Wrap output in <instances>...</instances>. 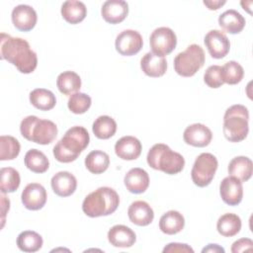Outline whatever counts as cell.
<instances>
[{"instance_id": "16", "label": "cell", "mask_w": 253, "mask_h": 253, "mask_svg": "<svg viewBox=\"0 0 253 253\" xmlns=\"http://www.w3.org/2000/svg\"><path fill=\"white\" fill-rule=\"evenodd\" d=\"M101 14L107 23L119 24L126 18L128 5L124 0H108L103 4Z\"/></svg>"}, {"instance_id": "18", "label": "cell", "mask_w": 253, "mask_h": 253, "mask_svg": "<svg viewBox=\"0 0 253 253\" xmlns=\"http://www.w3.org/2000/svg\"><path fill=\"white\" fill-rule=\"evenodd\" d=\"M124 183L126 190L132 194L144 193L149 186V176L141 168H131L125 176Z\"/></svg>"}, {"instance_id": "29", "label": "cell", "mask_w": 253, "mask_h": 253, "mask_svg": "<svg viewBox=\"0 0 253 253\" xmlns=\"http://www.w3.org/2000/svg\"><path fill=\"white\" fill-rule=\"evenodd\" d=\"M58 90L64 95H72L81 87V78L74 71H64L60 73L56 79Z\"/></svg>"}, {"instance_id": "20", "label": "cell", "mask_w": 253, "mask_h": 253, "mask_svg": "<svg viewBox=\"0 0 253 253\" xmlns=\"http://www.w3.org/2000/svg\"><path fill=\"white\" fill-rule=\"evenodd\" d=\"M127 215L129 220L138 226H146L150 224L154 218L152 208L144 201L131 203L127 210Z\"/></svg>"}, {"instance_id": "25", "label": "cell", "mask_w": 253, "mask_h": 253, "mask_svg": "<svg viewBox=\"0 0 253 253\" xmlns=\"http://www.w3.org/2000/svg\"><path fill=\"white\" fill-rule=\"evenodd\" d=\"M60 12L67 23L75 25L85 19L87 15V8L81 1L68 0L62 4Z\"/></svg>"}, {"instance_id": "33", "label": "cell", "mask_w": 253, "mask_h": 253, "mask_svg": "<svg viewBox=\"0 0 253 253\" xmlns=\"http://www.w3.org/2000/svg\"><path fill=\"white\" fill-rule=\"evenodd\" d=\"M42 237L33 230H25L17 238V245L24 252H37L42 248Z\"/></svg>"}, {"instance_id": "14", "label": "cell", "mask_w": 253, "mask_h": 253, "mask_svg": "<svg viewBox=\"0 0 253 253\" xmlns=\"http://www.w3.org/2000/svg\"><path fill=\"white\" fill-rule=\"evenodd\" d=\"M219 194L225 204L229 206H237L243 198L242 182L231 176L225 177L220 182Z\"/></svg>"}, {"instance_id": "10", "label": "cell", "mask_w": 253, "mask_h": 253, "mask_svg": "<svg viewBox=\"0 0 253 253\" xmlns=\"http://www.w3.org/2000/svg\"><path fill=\"white\" fill-rule=\"evenodd\" d=\"M116 49L125 56L136 54L143 45L141 35L134 30H125L116 38Z\"/></svg>"}, {"instance_id": "38", "label": "cell", "mask_w": 253, "mask_h": 253, "mask_svg": "<svg viewBox=\"0 0 253 253\" xmlns=\"http://www.w3.org/2000/svg\"><path fill=\"white\" fill-rule=\"evenodd\" d=\"M204 81L211 88H219L224 83L222 79L221 66L211 65L208 67L204 74Z\"/></svg>"}, {"instance_id": "31", "label": "cell", "mask_w": 253, "mask_h": 253, "mask_svg": "<svg viewBox=\"0 0 253 253\" xmlns=\"http://www.w3.org/2000/svg\"><path fill=\"white\" fill-rule=\"evenodd\" d=\"M93 133L100 139H108L117 131L116 121L109 116H100L93 123Z\"/></svg>"}, {"instance_id": "40", "label": "cell", "mask_w": 253, "mask_h": 253, "mask_svg": "<svg viewBox=\"0 0 253 253\" xmlns=\"http://www.w3.org/2000/svg\"><path fill=\"white\" fill-rule=\"evenodd\" d=\"M163 252L164 253H176V252H179V253H194V250L192 247H190L188 244H185V243H177V242H173V243H169L167 246L164 247L163 249Z\"/></svg>"}, {"instance_id": "3", "label": "cell", "mask_w": 253, "mask_h": 253, "mask_svg": "<svg viewBox=\"0 0 253 253\" xmlns=\"http://www.w3.org/2000/svg\"><path fill=\"white\" fill-rule=\"evenodd\" d=\"M119 204L120 197L114 189L100 187L86 196L82 204V211L90 217L105 216L113 213Z\"/></svg>"}, {"instance_id": "22", "label": "cell", "mask_w": 253, "mask_h": 253, "mask_svg": "<svg viewBox=\"0 0 253 253\" xmlns=\"http://www.w3.org/2000/svg\"><path fill=\"white\" fill-rule=\"evenodd\" d=\"M140 68L149 77H160L166 72L167 61L165 57L149 51L141 58Z\"/></svg>"}, {"instance_id": "42", "label": "cell", "mask_w": 253, "mask_h": 253, "mask_svg": "<svg viewBox=\"0 0 253 253\" xmlns=\"http://www.w3.org/2000/svg\"><path fill=\"white\" fill-rule=\"evenodd\" d=\"M226 3L225 0H216V1H204V4L210 9V10H217L219 9L222 5H224Z\"/></svg>"}, {"instance_id": "19", "label": "cell", "mask_w": 253, "mask_h": 253, "mask_svg": "<svg viewBox=\"0 0 253 253\" xmlns=\"http://www.w3.org/2000/svg\"><path fill=\"white\" fill-rule=\"evenodd\" d=\"M52 191L59 197L71 196L77 187L75 176L67 171L57 172L50 181Z\"/></svg>"}, {"instance_id": "32", "label": "cell", "mask_w": 253, "mask_h": 253, "mask_svg": "<svg viewBox=\"0 0 253 253\" xmlns=\"http://www.w3.org/2000/svg\"><path fill=\"white\" fill-rule=\"evenodd\" d=\"M26 167L35 173H44L49 167V161L43 152L38 149H30L24 158Z\"/></svg>"}, {"instance_id": "8", "label": "cell", "mask_w": 253, "mask_h": 253, "mask_svg": "<svg viewBox=\"0 0 253 253\" xmlns=\"http://www.w3.org/2000/svg\"><path fill=\"white\" fill-rule=\"evenodd\" d=\"M217 159L211 153H201L195 160L191 171L194 184L198 187H206L212 181L217 169Z\"/></svg>"}, {"instance_id": "15", "label": "cell", "mask_w": 253, "mask_h": 253, "mask_svg": "<svg viewBox=\"0 0 253 253\" xmlns=\"http://www.w3.org/2000/svg\"><path fill=\"white\" fill-rule=\"evenodd\" d=\"M184 141L195 147H205L210 144L212 133L211 130L203 124H193L186 127L183 134Z\"/></svg>"}, {"instance_id": "6", "label": "cell", "mask_w": 253, "mask_h": 253, "mask_svg": "<svg viewBox=\"0 0 253 253\" xmlns=\"http://www.w3.org/2000/svg\"><path fill=\"white\" fill-rule=\"evenodd\" d=\"M20 131L26 139L45 145L55 139L57 126L49 120H42L36 116H28L21 122Z\"/></svg>"}, {"instance_id": "4", "label": "cell", "mask_w": 253, "mask_h": 253, "mask_svg": "<svg viewBox=\"0 0 253 253\" xmlns=\"http://www.w3.org/2000/svg\"><path fill=\"white\" fill-rule=\"evenodd\" d=\"M146 159L151 168L160 170L168 175L178 174L185 166L184 157L164 143L154 144L149 149Z\"/></svg>"}, {"instance_id": "5", "label": "cell", "mask_w": 253, "mask_h": 253, "mask_svg": "<svg viewBox=\"0 0 253 253\" xmlns=\"http://www.w3.org/2000/svg\"><path fill=\"white\" fill-rule=\"evenodd\" d=\"M249 112L243 105L229 107L223 116V134L231 142H239L246 138L249 131Z\"/></svg>"}, {"instance_id": "27", "label": "cell", "mask_w": 253, "mask_h": 253, "mask_svg": "<svg viewBox=\"0 0 253 253\" xmlns=\"http://www.w3.org/2000/svg\"><path fill=\"white\" fill-rule=\"evenodd\" d=\"M216 229L220 235L224 237H232L240 231L241 219L235 213H224L218 218Z\"/></svg>"}, {"instance_id": "1", "label": "cell", "mask_w": 253, "mask_h": 253, "mask_svg": "<svg viewBox=\"0 0 253 253\" xmlns=\"http://www.w3.org/2000/svg\"><path fill=\"white\" fill-rule=\"evenodd\" d=\"M0 55L2 59L16 66L21 73H32L38 65L37 54L29 42L5 33H2L0 38Z\"/></svg>"}, {"instance_id": "41", "label": "cell", "mask_w": 253, "mask_h": 253, "mask_svg": "<svg viewBox=\"0 0 253 253\" xmlns=\"http://www.w3.org/2000/svg\"><path fill=\"white\" fill-rule=\"evenodd\" d=\"M0 198H1V213H2V225H1V227H3L4 226V222H5L6 213H7V211L10 209V201H9V199H7L4 196V193H2Z\"/></svg>"}, {"instance_id": "36", "label": "cell", "mask_w": 253, "mask_h": 253, "mask_svg": "<svg viewBox=\"0 0 253 253\" xmlns=\"http://www.w3.org/2000/svg\"><path fill=\"white\" fill-rule=\"evenodd\" d=\"M221 72L223 82L229 85L239 83L244 76L243 67L234 60L227 61L223 66H221Z\"/></svg>"}, {"instance_id": "26", "label": "cell", "mask_w": 253, "mask_h": 253, "mask_svg": "<svg viewBox=\"0 0 253 253\" xmlns=\"http://www.w3.org/2000/svg\"><path fill=\"white\" fill-rule=\"evenodd\" d=\"M185 225V218L177 211H169L165 212L159 220L160 230L169 235L176 234L180 232Z\"/></svg>"}, {"instance_id": "9", "label": "cell", "mask_w": 253, "mask_h": 253, "mask_svg": "<svg viewBox=\"0 0 253 253\" xmlns=\"http://www.w3.org/2000/svg\"><path fill=\"white\" fill-rule=\"evenodd\" d=\"M149 43L153 53L164 57L176 47L177 37L170 28L160 27L155 29L150 35Z\"/></svg>"}, {"instance_id": "11", "label": "cell", "mask_w": 253, "mask_h": 253, "mask_svg": "<svg viewBox=\"0 0 253 253\" xmlns=\"http://www.w3.org/2000/svg\"><path fill=\"white\" fill-rule=\"evenodd\" d=\"M205 44L211 57L219 59L226 56L230 42L226 35L219 30H211L205 37Z\"/></svg>"}, {"instance_id": "21", "label": "cell", "mask_w": 253, "mask_h": 253, "mask_svg": "<svg viewBox=\"0 0 253 253\" xmlns=\"http://www.w3.org/2000/svg\"><path fill=\"white\" fill-rule=\"evenodd\" d=\"M108 240L115 247L127 248L134 244L136 235L129 227L123 224H117L111 227L108 231Z\"/></svg>"}, {"instance_id": "37", "label": "cell", "mask_w": 253, "mask_h": 253, "mask_svg": "<svg viewBox=\"0 0 253 253\" xmlns=\"http://www.w3.org/2000/svg\"><path fill=\"white\" fill-rule=\"evenodd\" d=\"M91 103L92 101L89 95L81 92H76L69 97L67 106L70 112L76 115H80L84 114L89 110V108L91 107Z\"/></svg>"}, {"instance_id": "13", "label": "cell", "mask_w": 253, "mask_h": 253, "mask_svg": "<svg viewBox=\"0 0 253 253\" xmlns=\"http://www.w3.org/2000/svg\"><path fill=\"white\" fill-rule=\"evenodd\" d=\"M11 18L15 28L22 32H29L34 29L38 20L35 9L25 4L16 6L12 11Z\"/></svg>"}, {"instance_id": "39", "label": "cell", "mask_w": 253, "mask_h": 253, "mask_svg": "<svg viewBox=\"0 0 253 253\" xmlns=\"http://www.w3.org/2000/svg\"><path fill=\"white\" fill-rule=\"evenodd\" d=\"M252 248H253V241L250 238H240L232 244L231 252L239 253V252L252 250Z\"/></svg>"}, {"instance_id": "17", "label": "cell", "mask_w": 253, "mask_h": 253, "mask_svg": "<svg viewBox=\"0 0 253 253\" xmlns=\"http://www.w3.org/2000/svg\"><path fill=\"white\" fill-rule=\"evenodd\" d=\"M140 141L131 135L121 137L115 144V152L119 158L124 160H134L141 153Z\"/></svg>"}, {"instance_id": "24", "label": "cell", "mask_w": 253, "mask_h": 253, "mask_svg": "<svg viewBox=\"0 0 253 253\" xmlns=\"http://www.w3.org/2000/svg\"><path fill=\"white\" fill-rule=\"evenodd\" d=\"M218 24L221 29L229 34H239L245 27L244 17L234 9L223 12L218 17Z\"/></svg>"}, {"instance_id": "30", "label": "cell", "mask_w": 253, "mask_h": 253, "mask_svg": "<svg viewBox=\"0 0 253 253\" xmlns=\"http://www.w3.org/2000/svg\"><path fill=\"white\" fill-rule=\"evenodd\" d=\"M110 165L109 155L102 150H93L85 158V166L93 174L105 172Z\"/></svg>"}, {"instance_id": "43", "label": "cell", "mask_w": 253, "mask_h": 253, "mask_svg": "<svg viewBox=\"0 0 253 253\" xmlns=\"http://www.w3.org/2000/svg\"><path fill=\"white\" fill-rule=\"evenodd\" d=\"M202 252L203 253H206V252H213V253L222 252V253H224V249L222 247H220L219 245H217V244H209L207 247H205L202 250Z\"/></svg>"}, {"instance_id": "2", "label": "cell", "mask_w": 253, "mask_h": 253, "mask_svg": "<svg viewBox=\"0 0 253 253\" xmlns=\"http://www.w3.org/2000/svg\"><path fill=\"white\" fill-rule=\"evenodd\" d=\"M90 136L85 127L80 126H72L54 145L53 156L62 163L72 162L88 146Z\"/></svg>"}, {"instance_id": "28", "label": "cell", "mask_w": 253, "mask_h": 253, "mask_svg": "<svg viewBox=\"0 0 253 253\" xmlns=\"http://www.w3.org/2000/svg\"><path fill=\"white\" fill-rule=\"evenodd\" d=\"M30 102L41 111H49L55 106L56 98L51 91L44 88H37L30 93Z\"/></svg>"}, {"instance_id": "12", "label": "cell", "mask_w": 253, "mask_h": 253, "mask_svg": "<svg viewBox=\"0 0 253 253\" xmlns=\"http://www.w3.org/2000/svg\"><path fill=\"white\" fill-rule=\"evenodd\" d=\"M46 198L47 195L44 187L39 183L28 184L21 195L24 207L31 211H38L43 208Z\"/></svg>"}, {"instance_id": "7", "label": "cell", "mask_w": 253, "mask_h": 253, "mask_svg": "<svg viewBox=\"0 0 253 253\" xmlns=\"http://www.w3.org/2000/svg\"><path fill=\"white\" fill-rule=\"evenodd\" d=\"M204 63V49L199 44L193 43L176 55L174 58V69L183 77H191L203 67Z\"/></svg>"}, {"instance_id": "23", "label": "cell", "mask_w": 253, "mask_h": 253, "mask_svg": "<svg viewBox=\"0 0 253 253\" xmlns=\"http://www.w3.org/2000/svg\"><path fill=\"white\" fill-rule=\"evenodd\" d=\"M227 170L229 176L238 179L240 182H246L252 176V161L246 156H236L229 162Z\"/></svg>"}, {"instance_id": "34", "label": "cell", "mask_w": 253, "mask_h": 253, "mask_svg": "<svg viewBox=\"0 0 253 253\" xmlns=\"http://www.w3.org/2000/svg\"><path fill=\"white\" fill-rule=\"evenodd\" d=\"M21 183L19 172L12 167H3L0 170V189L1 192L13 193L15 192Z\"/></svg>"}, {"instance_id": "35", "label": "cell", "mask_w": 253, "mask_h": 253, "mask_svg": "<svg viewBox=\"0 0 253 253\" xmlns=\"http://www.w3.org/2000/svg\"><path fill=\"white\" fill-rule=\"evenodd\" d=\"M20 143L17 138L11 135H1L0 137V160H13L20 153Z\"/></svg>"}]
</instances>
